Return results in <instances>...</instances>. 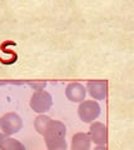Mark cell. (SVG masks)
<instances>
[{"label": "cell", "mask_w": 134, "mask_h": 150, "mask_svg": "<svg viewBox=\"0 0 134 150\" xmlns=\"http://www.w3.org/2000/svg\"><path fill=\"white\" fill-rule=\"evenodd\" d=\"M44 140L48 150H66V126L61 121L50 120L44 131Z\"/></svg>", "instance_id": "obj_1"}, {"label": "cell", "mask_w": 134, "mask_h": 150, "mask_svg": "<svg viewBox=\"0 0 134 150\" xmlns=\"http://www.w3.org/2000/svg\"><path fill=\"white\" fill-rule=\"evenodd\" d=\"M21 128H23L21 118L15 113H8L0 118V136L4 139L20 131Z\"/></svg>", "instance_id": "obj_2"}, {"label": "cell", "mask_w": 134, "mask_h": 150, "mask_svg": "<svg viewBox=\"0 0 134 150\" xmlns=\"http://www.w3.org/2000/svg\"><path fill=\"white\" fill-rule=\"evenodd\" d=\"M51 107H53V96L48 91L42 90V91H35L33 94L32 100H30V108L35 113L44 114L49 111Z\"/></svg>", "instance_id": "obj_3"}, {"label": "cell", "mask_w": 134, "mask_h": 150, "mask_svg": "<svg viewBox=\"0 0 134 150\" xmlns=\"http://www.w3.org/2000/svg\"><path fill=\"white\" fill-rule=\"evenodd\" d=\"M78 114L83 123H93L100 115V105L94 100H84L79 105Z\"/></svg>", "instance_id": "obj_4"}, {"label": "cell", "mask_w": 134, "mask_h": 150, "mask_svg": "<svg viewBox=\"0 0 134 150\" xmlns=\"http://www.w3.org/2000/svg\"><path fill=\"white\" fill-rule=\"evenodd\" d=\"M88 135L90 138V142H93L94 144L100 145V146L106 145V142H108V130H106V126L103 123L93 121Z\"/></svg>", "instance_id": "obj_5"}, {"label": "cell", "mask_w": 134, "mask_h": 150, "mask_svg": "<svg viewBox=\"0 0 134 150\" xmlns=\"http://www.w3.org/2000/svg\"><path fill=\"white\" fill-rule=\"evenodd\" d=\"M87 90L94 100H104L108 94V81L92 80L87 84Z\"/></svg>", "instance_id": "obj_6"}, {"label": "cell", "mask_w": 134, "mask_h": 150, "mask_svg": "<svg viewBox=\"0 0 134 150\" xmlns=\"http://www.w3.org/2000/svg\"><path fill=\"white\" fill-rule=\"evenodd\" d=\"M85 88L79 83H70L65 89V96L71 103H83L85 100Z\"/></svg>", "instance_id": "obj_7"}, {"label": "cell", "mask_w": 134, "mask_h": 150, "mask_svg": "<svg viewBox=\"0 0 134 150\" xmlns=\"http://www.w3.org/2000/svg\"><path fill=\"white\" fill-rule=\"evenodd\" d=\"M90 138L87 133H77L71 139V150H90Z\"/></svg>", "instance_id": "obj_8"}, {"label": "cell", "mask_w": 134, "mask_h": 150, "mask_svg": "<svg viewBox=\"0 0 134 150\" xmlns=\"http://www.w3.org/2000/svg\"><path fill=\"white\" fill-rule=\"evenodd\" d=\"M0 150H26L24 144H21L19 140L13 139V138H6L3 140L1 145H0Z\"/></svg>", "instance_id": "obj_9"}, {"label": "cell", "mask_w": 134, "mask_h": 150, "mask_svg": "<svg viewBox=\"0 0 134 150\" xmlns=\"http://www.w3.org/2000/svg\"><path fill=\"white\" fill-rule=\"evenodd\" d=\"M50 120H51V119L49 118V116H47V115H44V114H43V115H39L37 119H35V121H34L35 130H37L40 135H43Z\"/></svg>", "instance_id": "obj_10"}, {"label": "cell", "mask_w": 134, "mask_h": 150, "mask_svg": "<svg viewBox=\"0 0 134 150\" xmlns=\"http://www.w3.org/2000/svg\"><path fill=\"white\" fill-rule=\"evenodd\" d=\"M28 84L37 91H42V90H44V88L47 86L45 81H34V83H28Z\"/></svg>", "instance_id": "obj_11"}, {"label": "cell", "mask_w": 134, "mask_h": 150, "mask_svg": "<svg viewBox=\"0 0 134 150\" xmlns=\"http://www.w3.org/2000/svg\"><path fill=\"white\" fill-rule=\"evenodd\" d=\"M94 150H106V146L104 145V146H100V145H98L97 148H94Z\"/></svg>", "instance_id": "obj_12"}, {"label": "cell", "mask_w": 134, "mask_h": 150, "mask_svg": "<svg viewBox=\"0 0 134 150\" xmlns=\"http://www.w3.org/2000/svg\"><path fill=\"white\" fill-rule=\"evenodd\" d=\"M3 140H4V138H1V136H0V145H1V143H3Z\"/></svg>", "instance_id": "obj_13"}]
</instances>
